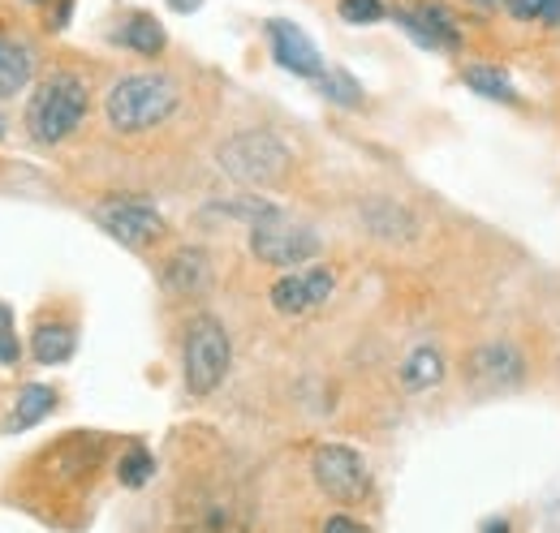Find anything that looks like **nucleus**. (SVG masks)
<instances>
[{
	"label": "nucleus",
	"mask_w": 560,
	"mask_h": 533,
	"mask_svg": "<svg viewBox=\"0 0 560 533\" xmlns=\"http://www.w3.org/2000/svg\"><path fill=\"white\" fill-rule=\"evenodd\" d=\"M177 82L164 73H126L104 95V117L117 133H147L177 112Z\"/></svg>",
	"instance_id": "obj_1"
},
{
	"label": "nucleus",
	"mask_w": 560,
	"mask_h": 533,
	"mask_svg": "<svg viewBox=\"0 0 560 533\" xmlns=\"http://www.w3.org/2000/svg\"><path fill=\"white\" fill-rule=\"evenodd\" d=\"M86 104H91V95L78 73H52L35 86V95L26 104V133L44 146H57L86 121Z\"/></svg>",
	"instance_id": "obj_2"
},
{
	"label": "nucleus",
	"mask_w": 560,
	"mask_h": 533,
	"mask_svg": "<svg viewBox=\"0 0 560 533\" xmlns=\"http://www.w3.org/2000/svg\"><path fill=\"white\" fill-rule=\"evenodd\" d=\"M215 164H220V173L229 181L259 190V186H277L280 177H284L289 146L272 130H242L215 151Z\"/></svg>",
	"instance_id": "obj_3"
},
{
	"label": "nucleus",
	"mask_w": 560,
	"mask_h": 533,
	"mask_svg": "<svg viewBox=\"0 0 560 533\" xmlns=\"http://www.w3.org/2000/svg\"><path fill=\"white\" fill-rule=\"evenodd\" d=\"M229 362H233V344L220 319L199 315L190 319L186 328V344H182V379H186V392L190 396H211L224 375H229Z\"/></svg>",
	"instance_id": "obj_4"
},
{
	"label": "nucleus",
	"mask_w": 560,
	"mask_h": 533,
	"mask_svg": "<svg viewBox=\"0 0 560 533\" xmlns=\"http://www.w3.org/2000/svg\"><path fill=\"white\" fill-rule=\"evenodd\" d=\"M250 254L268 266H289V271H302L319 254V233L311 224H298L289 220L284 211H272L268 220H259L250 228Z\"/></svg>",
	"instance_id": "obj_5"
},
{
	"label": "nucleus",
	"mask_w": 560,
	"mask_h": 533,
	"mask_svg": "<svg viewBox=\"0 0 560 533\" xmlns=\"http://www.w3.org/2000/svg\"><path fill=\"white\" fill-rule=\"evenodd\" d=\"M311 477L315 486L337 499V504H362L371 495V469L362 461V452H353L346 443H324L311 457Z\"/></svg>",
	"instance_id": "obj_6"
},
{
	"label": "nucleus",
	"mask_w": 560,
	"mask_h": 533,
	"mask_svg": "<svg viewBox=\"0 0 560 533\" xmlns=\"http://www.w3.org/2000/svg\"><path fill=\"white\" fill-rule=\"evenodd\" d=\"M95 220H100V228H104L108 237H117V241H121V246H130V250L151 246V241L164 233L160 211H155L151 202H142V199L100 202V206H95Z\"/></svg>",
	"instance_id": "obj_7"
},
{
	"label": "nucleus",
	"mask_w": 560,
	"mask_h": 533,
	"mask_svg": "<svg viewBox=\"0 0 560 533\" xmlns=\"http://www.w3.org/2000/svg\"><path fill=\"white\" fill-rule=\"evenodd\" d=\"M332 288H337V275L328 266H302V271L280 275L268 297H272V306H277L280 315L293 319V315H306V310L324 306L332 297Z\"/></svg>",
	"instance_id": "obj_8"
},
{
	"label": "nucleus",
	"mask_w": 560,
	"mask_h": 533,
	"mask_svg": "<svg viewBox=\"0 0 560 533\" xmlns=\"http://www.w3.org/2000/svg\"><path fill=\"white\" fill-rule=\"evenodd\" d=\"M268 39H272V57H277L280 69H289V73H298V78H319V73H324L315 39H311L298 22L272 17V22H268Z\"/></svg>",
	"instance_id": "obj_9"
},
{
	"label": "nucleus",
	"mask_w": 560,
	"mask_h": 533,
	"mask_svg": "<svg viewBox=\"0 0 560 533\" xmlns=\"http://www.w3.org/2000/svg\"><path fill=\"white\" fill-rule=\"evenodd\" d=\"M160 284H164V293L168 297H199V293H208L211 288V259L203 250H177L164 271H160Z\"/></svg>",
	"instance_id": "obj_10"
},
{
	"label": "nucleus",
	"mask_w": 560,
	"mask_h": 533,
	"mask_svg": "<svg viewBox=\"0 0 560 533\" xmlns=\"http://www.w3.org/2000/svg\"><path fill=\"white\" fill-rule=\"evenodd\" d=\"M470 375L491 388V392H500V388H513L517 379H522V357H517V348H509V344H483L475 357H470Z\"/></svg>",
	"instance_id": "obj_11"
},
{
	"label": "nucleus",
	"mask_w": 560,
	"mask_h": 533,
	"mask_svg": "<svg viewBox=\"0 0 560 533\" xmlns=\"http://www.w3.org/2000/svg\"><path fill=\"white\" fill-rule=\"evenodd\" d=\"M362 228L380 241H410L415 237V215L401 202L371 199L362 202Z\"/></svg>",
	"instance_id": "obj_12"
},
{
	"label": "nucleus",
	"mask_w": 560,
	"mask_h": 533,
	"mask_svg": "<svg viewBox=\"0 0 560 533\" xmlns=\"http://www.w3.org/2000/svg\"><path fill=\"white\" fill-rule=\"evenodd\" d=\"M272 211H280L277 202L259 199V194H233V199H220V202H208L203 211H199V220H208V224H259V220H268Z\"/></svg>",
	"instance_id": "obj_13"
},
{
	"label": "nucleus",
	"mask_w": 560,
	"mask_h": 533,
	"mask_svg": "<svg viewBox=\"0 0 560 533\" xmlns=\"http://www.w3.org/2000/svg\"><path fill=\"white\" fill-rule=\"evenodd\" d=\"M31 73H35L31 52L18 39H4L0 35V99H13L18 91H26L31 86Z\"/></svg>",
	"instance_id": "obj_14"
},
{
	"label": "nucleus",
	"mask_w": 560,
	"mask_h": 533,
	"mask_svg": "<svg viewBox=\"0 0 560 533\" xmlns=\"http://www.w3.org/2000/svg\"><path fill=\"white\" fill-rule=\"evenodd\" d=\"M73 348H78V332H73L70 323H39L35 335H31V353H35V362H44V366L70 362Z\"/></svg>",
	"instance_id": "obj_15"
},
{
	"label": "nucleus",
	"mask_w": 560,
	"mask_h": 533,
	"mask_svg": "<svg viewBox=\"0 0 560 533\" xmlns=\"http://www.w3.org/2000/svg\"><path fill=\"white\" fill-rule=\"evenodd\" d=\"M401 379H406V388H410V392H427V388H435V383L444 379V353H440V348H431V344H419V348L401 362Z\"/></svg>",
	"instance_id": "obj_16"
},
{
	"label": "nucleus",
	"mask_w": 560,
	"mask_h": 533,
	"mask_svg": "<svg viewBox=\"0 0 560 533\" xmlns=\"http://www.w3.org/2000/svg\"><path fill=\"white\" fill-rule=\"evenodd\" d=\"M117 39H121L130 52H139V57H160L164 44H168V39H164V26H160L151 13H135V17L121 26Z\"/></svg>",
	"instance_id": "obj_17"
},
{
	"label": "nucleus",
	"mask_w": 560,
	"mask_h": 533,
	"mask_svg": "<svg viewBox=\"0 0 560 533\" xmlns=\"http://www.w3.org/2000/svg\"><path fill=\"white\" fill-rule=\"evenodd\" d=\"M422 22H427V31H431V39H435V48L440 52H453V48H462V31H457V22H453V13L444 9V4H435V0H422L419 9Z\"/></svg>",
	"instance_id": "obj_18"
},
{
	"label": "nucleus",
	"mask_w": 560,
	"mask_h": 533,
	"mask_svg": "<svg viewBox=\"0 0 560 533\" xmlns=\"http://www.w3.org/2000/svg\"><path fill=\"white\" fill-rule=\"evenodd\" d=\"M466 86H470L475 95H483V99H495V104H513V99H517L509 73H500V69H491V66L466 69Z\"/></svg>",
	"instance_id": "obj_19"
},
{
	"label": "nucleus",
	"mask_w": 560,
	"mask_h": 533,
	"mask_svg": "<svg viewBox=\"0 0 560 533\" xmlns=\"http://www.w3.org/2000/svg\"><path fill=\"white\" fill-rule=\"evenodd\" d=\"M52 408H57V392H52V388H44V383H31V388L18 396L13 426H18V430H26V426H35L39 417H48Z\"/></svg>",
	"instance_id": "obj_20"
},
{
	"label": "nucleus",
	"mask_w": 560,
	"mask_h": 533,
	"mask_svg": "<svg viewBox=\"0 0 560 533\" xmlns=\"http://www.w3.org/2000/svg\"><path fill=\"white\" fill-rule=\"evenodd\" d=\"M151 473H155V457H151L147 448H130V452L117 461V477H121V486H130V490L147 486Z\"/></svg>",
	"instance_id": "obj_21"
},
{
	"label": "nucleus",
	"mask_w": 560,
	"mask_h": 533,
	"mask_svg": "<svg viewBox=\"0 0 560 533\" xmlns=\"http://www.w3.org/2000/svg\"><path fill=\"white\" fill-rule=\"evenodd\" d=\"M319 91H324L332 104H346V108H358V104H362V91H358V82H353L346 69H324V73H319Z\"/></svg>",
	"instance_id": "obj_22"
},
{
	"label": "nucleus",
	"mask_w": 560,
	"mask_h": 533,
	"mask_svg": "<svg viewBox=\"0 0 560 533\" xmlns=\"http://www.w3.org/2000/svg\"><path fill=\"white\" fill-rule=\"evenodd\" d=\"M341 17L353 26H371V22L384 17V4L380 0H341Z\"/></svg>",
	"instance_id": "obj_23"
},
{
	"label": "nucleus",
	"mask_w": 560,
	"mask_h": 533,
	"mask_svg": "<svg viewBox=\"0 0 560 533\" xmlns=\"http://www.w3.org/2000/svg\"><path fill=\"white\" fill-rule=\"evenodd\" d=\"M18 332H13V310L0 306V366H13L18 362Z\"/></svg>",
	"instance_id": "obj_24"
},
{
	"label": "nucleus",
	"mask_w": 560,
	"mask_h": 533,
	"mask_svg": "<svg viewBox=\"0 0 560 533\" xmlns=\"http://www.w3.org/2000/svg\"><path fill=\"white\" fill-rule=\"evenodd\" d=\"M393 17H397V22H401V26H406V31L415 35V39H419L422 48H431V52H440V48H435V39H431V31H427V22H422V17H419V13H415V9H397Z\"/></svg>",
	"instance_id": "obj_25"
},
{
	"label": "nucleus",
	"mask_w": 560,
	"mask_h": 533,
	"mask_svg": "<svg viewBox=\"0 0 560 533\" xmlns=\"http://www.w3.org/2000/svg\"><path fill=\"white\" fill-rule=\"evenodd\" d=\"M544 4H548V0H504V9H509L517 22H544Z\"/></svg>",
	"instance_id": "obj_26"
},
{
	"label": "nucleus",
	"mask_w": 560,
	"mask_h": 533,
	"mask_svg": "<svg viewBox=\"0 0 560 533\" xmlns=\"http://www.w3.org/2000/svg\"><path fill=\"white\" fill-rule=\"evenodd\" d=\"M324 533H371L362 521H353V517H346V512H337V517H328L324 521Z\"/></svg>",
	"instance_id": "obj_27"
},
{
	"label": "nucleus",
	"mask_w": 560,
	"mask_h": 533,
	"mask_svg": "<svg viewBox=\"0 0 560 533\" xmlns=\"http://www.w3.org/2000/svg\"><path fill=\"white\" fill-rule=\"evenodd\" d=\"M544 22H548V26H560V0H548V4H544Z\"/></svg>",
	"instance_id": "obj_28"
},
{
	"label": "nucleus",
	"mask_w": 560,
	"mask_h": 533,
	"mask_svg": "<svg viewBox=\"0 0 560 533\" xmlns=\"http://www.w3.org/2000/svg\"><path fill=\"white\" fill-rule=\"evenodd\" d=\"M203 0H168V9H177V13H190V9H199Z\"/></svg>",
	"instance_id": "obj_29"
},
{
	"label": "nucleus",
	"mask_w": 560,
	"mask_h": 533,
	"mask_svg": "<svg viewBox=\"0 0 560 533\" xmlns=\"http://www.w3.org/2000/svg\"><path fill=\"white\" fill-rule=\"evenodd\" d=\"M483 533H509V525H500V521H491V525H488V530H483Z\"/></svg>",
	"instance_id": "obj_30"
},
{
	"label": "nucleus",
	"mask_w": 560,
	"mask_h": 533,
	"mask_svg": "<svg viewBox=\"0 0 560 533\" xmlns=\"http://www.w3.org/2000/svg\"><path fill=\"white\" fill-rule=\"evenodd\" d=\"M475 4H495V0H475Z\"/></svg>",
	"instance_id": "obj_31"
}]
</instances>
